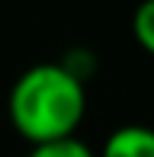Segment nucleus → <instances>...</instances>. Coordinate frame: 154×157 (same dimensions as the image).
Listing matches in <instances>:
<instances>
[{
  "label": "nucleus",
  "mask_w": 154,
  "mask_h": 157,
  "mask_svg": "<svg viewBox=\"0 0 154 157\" xmlns=\"http://www.w3.org/2000/svg\"><path fill=\"white\" fill-rule=\"evenodd\" d=\"M87 112V87L64 61H42L26 67L6 93V119L13 132L32 147L77 138Z\"/></svg>",
  "instance_id": "1"
},
{
  "label": "nucleus",
  "mask_w": 154,
  "mask_h": 157,
  "mask_svg": "<svg viewBox=\"0 0 154 157\" xmlns=\"http://www.w3.org/2000/svg\"><path fill=\"white\" fill-rule=\"evenodd\" d=\"M26 157H100V154L80 138H64V141H48V144L29 147Z\"/></svg>",
  "instance_id": "3"
},
{
  "label": "nucleus",
  "mask_w": 154,
  "mask_h": 157,
  "mask_svg": "<svg viewBox=\"0 0 154 157\" xmlns=\"http://www.w3.org/2000/svg\"><path fill=\"white\" fill-rule=\"evenodd\" d=\"M132 35L141 45V52H148L154 58V0H148V3H141L135 10V16H132Z\"/></svg>",
  "instance_id": "4"
},
{
  "label": "nucleus",
  "mask_w": 154,
  "mask_h": 157,
  "mask_svg": "<svg viewBox=\"0 0 154 157\" xmlns=\"http://www.w3.org/2000/svg\"><path fill=\"white\" fill-rule=\"evenodd\" d=\"M100 157H154V128L151 125H119L106 135Z\"/></svg>",
  "instance_id": "2"
}]
</instances>
